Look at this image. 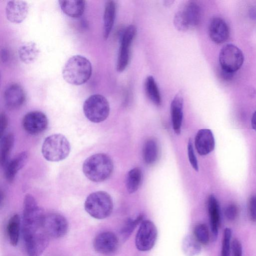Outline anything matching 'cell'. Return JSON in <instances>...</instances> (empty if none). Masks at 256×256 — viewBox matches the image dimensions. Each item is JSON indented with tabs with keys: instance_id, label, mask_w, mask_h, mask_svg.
<instances>
[{
	"instance_id": "1",
	"label": "cell",
	"mask_w": 256,
	"mask_h": 256,
	"mask_svg": "<svg viewBox=\"0 0 256 256\" xmlns=\"http://www.w3.org/2000/svg\"><path fill=\"white\" fill-rule=\"evenodd\" d=\"M92 66L90 60L80 55L71 56L65 63L62 75L68 83L80 86L86 83L90 78Z\"/></svg>"
},
{
	"instance_id": "2",
	"label": "cell",
	"mask_w": 256,
	"mask_h": 256,
	"mask_svg": "<svg viewBox=\"0 0 256 256\" xmlns=\"http://www.w3.org/2000/svg\"><path fill=\"white\" fill-rule=\"evenodd\" d=\"M114 164L110 158L103 153L96 154L88 158L82 165L85 176L94 182H102L111 175Z\"/></svg>"
},
{
	"instance_id": "3",
	"label": "cell",
	"mask_w": 256,
	"mask_h": 256,
	"mask_svg": "<svg viewBox=\"0 0 256 256\" xmlns=\"http://www.w3.org/2000/svg\"><path fill=\"white\" fill-rule=\"evenodd\" d=\"M70 151L69 141L64 135L56 134L50 135L44 140L42 153L47 160L57 162L64 160Z\"/></svg>"
},
{
	"instance_id": "4",
	"label": "cell",
	"mask_w": 256,
	"mask_h": 256,
	"mask_svg": "<svg viewBox=\"0 0 256 256\" xmlns=\"http://www.w3.org/2000/svg\"><path fill=\"white\" fill-rule=\"evenodd\" d=\"M84 207L86 211L91 216L102 220L106 218L112 214L113 202L108 193L104 191H98L88 196Z\"/></svg>"
},
{
	"instance_id": "5",
	"label": "cell",
	"mask_w": 256,
	"mask_h": 256,
	"mask_svg": "<svg viewBox=\"0 0 256 256\" xmlns=\"http://www.w3.org/2000/svg\"><path fill=\"white\" fill-rule=\"evenodd\" d=\"M201 14L199 5L195 2L189 1L175 14L174 24L180 31L194 28L200 22Z\"/></svg>"
},
{
	"instance_id": "6",
	"label": "cell",
	"mask_w": 256,
	"mask_h": 256,
	"mask_svg": "<svg viewBox=\"0 0 256 256\" xmlns=\"http://www.w3.org/2000/svg\"><path fill=\"white\" fill-rule=\"evenodd\" d=\"M110 108L107 99L102 95H91L84 101L83 112L86 117L90 122L99 123L108 117Z\"/></svg>"
},
{
	"instance_id": "7",
	"label": "cell",
	"mask_w": 256,
	"mask_h": 256,
	"mask_svg": "<svg viewBox=\"0 0 256 256\" xmlns=\"http://www.w3.org/2000/svg\"><path fill=\"white\" fill-rule=\"evenodd\" d=\"M44 214L35 198L26 194L24 200L22 228L38 230L42 228Z\"/></svg>"
},
{
	"instance_id": "8",
	"label": "cell",
	"mask_w": 256,
	"mask_h": 256,
	"mask_svg": "<svg viewBox=\"0 0 256 256\" xmlns=\"http://www.w3.org/2000/svg\"><path fill=\"white\" fill-rule=\"evenodd\" d=\"M22 236L28 256H40L49 243V236L43 228L22 230Z\"/></svg>"
},
{
	"instance_id": "9",
	"label": "cell",
	"mask_w": 256,
	"mask_h": 256,
	"mask_svg": "<svg viewBox=\"0 0 256 256\" xmlns=\"http://www.w3.org/2000/svg\"><path fill=\"white\" fill-rule=\"evenodd\" d=\"M244 56L242 51L233 44L224 46L219 54V62L222 70L234 74L242 66Z\"/></svg>"
},
{
	"instance_id": "10",
	"label": "cell",
	"mask_w": 256,
	"mask_h": 256,
	"mask_svg": "<svg viewBox=\"0 0 256 256\" xmlns=\"http://www.w3.org/2000/svg\"><path fill=\"white\" fill-rule=\"evenodd\" d=\"M158 236L154 224L148 220H142L136 234L135 244L140 251L146 252L154 246Z\"/></svg>"
},
{
	"instance_id": "11",
	"label": "cell",
	"mask_w": 256,
	"mask_h": 256,
	"mask_svg": "<svg viewBox=\"0 0 256 256\" xmlns=\"http://www.w3.org/2000/svg\"><path fill=\"white\" fill-rule=\"evenodd\" d=\"M136 34V28L132 24L128 26L123 32L121 36L116 66V70L118 72H123L128 64L130 48Z\"/></svg>"
},
{
	"instance_id": "12",
	"label": "cell",
	"mask_w": 256,
	"mask_h": 256,
	"mask_svg": "<svg viewBox=\"0 0 256 256\" xmlns=\"http://www.w3.org/2000/svg\"><path fill=\"white\" fill-rule=\"evenodd\" d=\"M68 227V222L63 216L56 213L44 215L42 228L49 236L62 238L66 234Z\"/></svg>"
},
{
	"instance_id": "13",
	"label": "cell",
	"mask_w": 256,
	"mask_h": 256,
	"mask_svg": "<svg viewBox=\"0 0 256 256\" xmlns=\"http://www.w3.org/2000/svg\"><path fill=\"white\" fill-rule=\"evenodd\" d=\"M24 129L30 134H38L44 132L48 126V120L44 114L40 111H32L23 118Z\"/></svg>"
},
{
	"instance_id": "14",
	"label": "cell",
	"mask_w": 256,
	"mask_h": 256,
	"mask_svg": "<svg viewBox=\"0 0 256 256\" xmlns=\"http://www.w3.org/2000/svg\"><path fill=\"white\" fill-rule=\"evenodd\" d=\"M118 245V238L112 232H104L99 234L94 239L93 246L95 250L103 255L114 254Z\"/></svg>"
},
{
	"instance_id": "15",
	"label": "cell",
	"mask_w": 256,
	"mask_h": 256,
	"mask_svg": "<svg viewBox=\"0 0 256 256\" xmlns=\"http://www.w3.org/2000/svg\"><path fill=\"white\" fill-rule=\"evenodd\" d=\"M4 100L6 106L10 110L20 107L26 100L23 88L18 84H9L4 91Z\"/></svg>"
},
{
	"instance_id": "16",
	"label": "cell",
	"mask_w": 256,
	"mask_h": 256,
	"mask_svg": "<svg viewBox=\"0 0 256 256\" xmlns=\"http://www.w3.org/2000/svg\"><path fill=\"white\" fill-rule=\"evenodd\" d=\"M208 34L214 42H224L230 36V28L226 22L220 17L213 18L208 26Z\"/></svg>"
},
{
	"instance_id": "17",
	"label": "cell",
	"mask_w": 256,
	"mask_h": 256,
	"mask_svg": "<svg viewBox=\"0 0 256 256\" xmlns=\"http://www.w3.org/2000/svg\"><path fill=\"white\" fill-rule=\"evenodd\" d=\"M28 10V4L24 0H10L6 6V14L8 20L20 24L26 18Z\"/></svg>"
},
{
	"instance_id": "18",
	"label": "cell",
	"mask_w": 256,
	"mask_h": 256,
	"mask_svg": "<svg viewBox=\"0 0 256 256\" xmlns=\"http://www.w3.org/2000/svg\"><path fill=\"white\" fill-rule=\"evenodd\" d=\"M194 145L197 152L205 156L212 152L215 146L212 132L209 129L200 130L195 137Z\"/></svg>"
},
{
	"instance_id": "19",
	"label": "cell",
	"mask_w": 256,
	"mask_h": 256,
	"mask_svg": "<svg viewBox=\"0 0 256 256\" xmlns=\"http://www.w3.org/2000/svg\"><path fill=\"white\" fill-rule=\"evenodd\" d=\"M208 208L212 237L214 240L220 224V211L218 202L214 195H210L208 198Z\"/></svg>"
},
{
	"instance_id": "20",
	"label": "cell",
	"mask_w": 256,
	"mask_h": 256,
	"mask_svg": "<svg viewBox=\"0 0 256 256\" xmlns=\"http://www.w3.org/2000/svg\"><path fill=\"white\" fill-rule=\"evenodd\" d=\"M184 99L180 93L175 96L170 104V114L172 128L174 132L178 134L181 131L183 119Z\"/></svg>"
},
{
	"instance_id": "21",
	"label": "cell",
	"mask_w": 256,
	"mask_h": 256,
	"mask_svg": "<svg viewBox=\"0 0 256 256\" xmlns=\"http://www.w3.org/2000/svg\"><path fill=\"white\" fill-rule=\"evenodd\" d=\"M28 158V153L23 152L8 161L5 166V176L8 182H13L17 173L26 164Z\"/></svg>"
},
{
	"instance_id": "22",
	"label": "cell",
	"mask_w": 256,
	"mask_h": 256,
	"mask_svg": "<svg viewBox=\"0 0 256 256\" xmlns=\"http://www.w3.org/2000/svg\"><path fill=\"white\" fill-rule=\"evenodd\" d=\"M116 14V4L113 0L106 2L103 16L102 36L106 40L113 28Z\"/></svg>"
},
{
	"instance_id": "23",
	"label": "cell",
	"mask_w": 256,
	"mask_h": 256,
	"mask_svg": "<svg viewBox=\"0 0 256 256\" xmlns=\"http://www.w3.org/2000/svg\"><path fill=\"white\" fill-rule=\"evenodd\" d=\"M61 10L68 16L79 18L84 13L86 2L81 0H59Z\"/></svg>"
},
{
	"instance_id": "24",
	"label": "cell",
	"mask_w": 256,
	"mask_h": 256,
	"mask_svg": "<svg viewBox=\"0 0 256 256\" xmlns=\"http://www.w3.org/2000/svg\"><path fill=\"white\" fill-rule=\"evenodd\" d=\"M40 53L36 43L30 42L22 45L18 49L20 59L24 64H29L34 62Z\"/></svg>"
},
{
	"instance_id": "25",
	"label": "cell",
	"mask_w": 256,
	"mask_h": 256,
	"mask_svg": "<svg viewBox=\"0 0 256 256\" xmlns=\"http://www.w3.org/2000/svg\"><path fill=\"white\" fill-rule=\"evenodd\" d=\"M20 219L18 214L12 216L8 220L6 230L10 244L17 246L20 236Z\"/></svg>"
},
{
	"instance_id": "26",
	"label": "cell",
	"mask_w": 256,
	"mask_h": 256,
	"mask_svg": "<svg viewBox=\"0 0 256 256\" xmlns=\"http://www.w3.org/2000/svg\"><path fill=\"white\" fill-rule=\"evenodd\" d=\"M144 88L149 99L156 106L161 104L162 98L157 84L152 76H148L145 80Z\"/></svg>"
},
{
	"instance_id": "27",
	"label": "cell",
	"mask_w": 256,
	"mask_h": 256,
	"mask_svg": "<svg viewBox=\"0 0 256 256\" xmlns=\"http://www.w3.org/2000/svg\"><path fill=\"white\" fill-rule=\"evenodd\" d=\"M142 178V172L138 167L134 168L128 172L126 180V187L129 193H134L138 189Z\"/></svg>"
},
{
	"instance_id": "28",
	"label": "cell",
	"mask_w": 256,
	"mask_h": 256,
	"mask_svg": "<svg viewBox=\"0 0 256 256\" xmlns=\"http://www.w3.org/2000/svg\"><path fill=\"white\" fill-rule=\"evenodd\" d=\"M14 138L12 133H9L1 138L0 160L2 166H5L8 161L10 152L14 144Z\"/></svg>"
},
{
	"instance_id": "29",
	"label": "cell",
	"mask_w": 256,
	"mask_h": 256,
	"mask_svg": "<svg viewBox=\"0 0 256 256\" xmlns=\"http://www.w3.org/2000/svg\"><path fill=\"white\" fill-rule=\"evenodd\" d=\"M158 154L157 142L154 139H149L145 142L143 148V158L148 164H154L156 160Z\"/></svg>"
},
{
	"instance_id": "30",
	"label": "cell",
	"mask_w": 256,
	"mask_h": 256,
	"mask_svg": "<svg viewBox=\"0 0 256 256\" xmlns=\"http://www.w3.org/2000/svg\"><path fill=\"white\" fill-rule=\"evenodd\" d=\"M182 250L186 256H196L201 252L198 242L191 236H186L182 242Z\"/></svg>"
},
{
	"instance_id": "31",
	"label": "cell",
	"mask_w": 256,
	"mask_h": 256,
	"mask_svg": "<svg viewBox=\"0 0 256 256\" xmlns=\"http://www.w3.org/2000/svg\"><path fill=\"white\" fill-rule=\"evenodd\" d=\"M195 238L200 244H206L210 239V232L206 225L199 224L195 226L194 229Z\"/></svg>"
},
{
	"instance_id": "32",
	"label": "cell",
	"mask_w": 256,
	"mask_h": 256,
	"mask_svg": "<svg viewBox=\"0 0 256 256\" xmlns=\"http://www.w3.org/2000/svg\"><path fill=\"white\" fill-rule=\"evenodd\" d=\"M232 230L228 228L224 229L223 233L220 256H231L230 245Z\"/></svg>"
},
{
	"instance_id": "33",
	"label": "cell",
	"mask_w": 256,
	"mask_h": 256,
	"mask_svg": "<svg viewBox=\"0 0 256 256\" xmlns=\"http://www.w3.org/2000/svg\"><path fill=\"white\" fill-rule=\"evenodd\" d=\"M143 216L140 215L136 219H130L127 221L122 230V234L126 238L132 232L136 226L142 221Z\"/></svg>"
},
{
	"instance_id": "34",
	"label": "cell",
	"mask_w": 256,
	"mask_h": 256,
	"mask_svg": "<svg viewBox=\"0 0 256 256\" xmlns=\"http://www.w3.org/2000/svg\"><path fill=\"white\" fill-rule=\"evenodd\" d=\"M238 208L236 205L234 204H228L225 208L224 215L229 221H234L238 217Z\"/></svg>"
},
{
	"instance_id": "35",
	"label": "cell",
	"mask_w": 256,
	"mask_h": 256,
	"mask_svg": "<svg viewBox=\"0 0 256 256\" xmlns=\"http://www.w3.org/2000/svg\"><path fill=\"white\" fill-rule=\"evenodd\" d=\"M188 155L189 162L196 171L198 170V165L196 156L194 154L193 145L191 140H190L188 144Z\"/></svg>"
},
{
	"instance_id": "36",
	"label": "cell",
	"mask_w": 256,
	"mask_h": 256,
	"mask_svg": "<svg viewBox=\"0 0 256 256\" xmlns=\"http://www.w3.org/2000/svg\"><path fill=\"white\" fill-rule=\"evenodd\" d=\"M248 214L250 220L256 222V195L252 196L249 200Z\"/></svg>"
},
{
	"instance_id": "37",
	"label": "cell",
	"mask_w": 256,
	"mask_h": 256,
	"mask_svg": "<svg viewBox=\"0 0 256 256\" xmlns=\"http://www.w3.org/2000/svg\"><path fill=\"white\" fill-rule=\"evenodd\" d=\"M230 254L232 256H242V248L240 242L236 238L231 242Z\"/></svg>"
},
{
	"instance_id": "38",
	"label": "cell",
	"mask_w": 256,
	"mask_h": 256,
	"mask_svg": "<svg viewBox=\"0 0 256 256\" xmlns=\"http://www.w3.org/2000/svg\"><path fill=\"white\" fill-rule=\"evenodd\" d=\"M8 119L4 113L2 112L0 116V136H3L4 132L7 127Z\"/></svg>"
},
{
	"instance_id": "39",
	"label": "cell",
	"mask_w": 256,
	"mask_h": 256,
	"mask_svg": "<svg viewBox=\"0 0 256 256\" xmlns=\"http://www.w3.org/2000/svg\"><path fill=\"white\" fill-rule=\"evenodd\" d=\"M252 126L256 132V110L254 112L251 120Z\"/></svg>"
}]
</instances>
